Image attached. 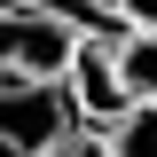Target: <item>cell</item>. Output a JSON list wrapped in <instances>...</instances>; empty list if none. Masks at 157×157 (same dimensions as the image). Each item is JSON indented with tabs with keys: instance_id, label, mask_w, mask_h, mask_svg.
<instances>
[{
	"instance_id": "obj_1",
	"label": "cell",
	"mask_w": 157,
	"mask_h": 157,
	"mask_svg": "<svg viewBox=\"0 0 157 157\" xmlns=\"http://www.w3.org/2000/svg\"><path fill=\"white\" fill-rule=\"evenodd\" d=\"M71 16L47 0H0V78H63L71 55Z\"/></svg>"
},
{
	"instance_id": "obj_2",
	"label": "cell",
	"mask_w": 157,
	"mask_h": 157,
	"mask_svg": "<svg viewBox=\"0 0 157 157\" xmlns=\"http://www.w3.org/2000/svg\"><path fill=\"white\" fill-rule=\"evenodd\" d=\"M63 102H71L78 126H110L118 110H126V86H118V63H110V32H78L71 39V55H63Z\"/></svg>"
},
{
	"instance_id": "obj_3",
	"label": "cell",
	"mask_w": 157,
	"mask_h": 157,
	"mask_svg": "<svg viewBox=\"0 0 157 157\" xmlns=\"http://www.w3.org/2000/svg\"><path fill=\"white\" fill-rule=\"evenodd\" d=\"M110 63L126 102H157V32H110Z\"/></svg>"
},
{
	"instance_id": "obj_4",
	"label": "cell",
	"mask_w": 157,
	"mask_h": 157,
	"mask_svg": "<svg viewBox=\"0 0 157 157\" xmlns=\"http://www.w3.org/2000/svg\"><path fill=\"white\" fill-rule=\"evenodd\" d=\"M102 157H157V102H126L102 126Z\"/></svg>"
},
{
	"instance_id": "obj_5",
	"label": "cell",
	"mask_w": 157,
	"mask_h": 157,
	"mask_svg": "<svg viewBox=\"0 0 157 157\" xmlns=\"http://www.w3.org/2000/svg\"><path fill=\"white\" fill-rule=\"evenodd\" d=\"M39 157H102V134H94V126H71V134H63V141H47Z\"/></svg>"
},
{
	"instance_id": "obj_6",
	"label": "cell",
	"mask_w": 157,
	"mask_h": 157,
	"mask_svg": "<svg viewBox=\"0 0 157 157\" xmlns=\"http://www.w3.org/2000/svg\"><path fill=\"white\" fill-rule=\"evenodd\" d=\"M126 32H157V0H110Z\"/></svg>"
}]
</instances>
